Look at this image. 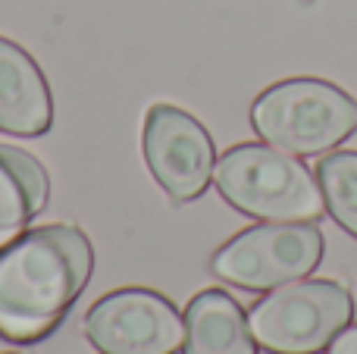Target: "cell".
Instances as JSON below:
<instances>
[{"instance_id":"6da1fadb","label":"cell","mask_w":357,"mask_h":354,"mask_svg":"<svg viewBox=\"0 0 357 354\" xmlns=\"http://www.w3.org/2000/svg\"><path fill=\"white\" fill-rule=\"evenodd\" d=\"M94 248L79 226L25 229L0 248V339L35 345L66 320L91 282Z\"/></svg>"},{"instance_id":"7a4b0ae2","label":"cell","mask_w":357,"mask_h":354,"mask_svg":"<svg viewBox=\"0 0 357 354\" xmlns=\"http://www.w3.org/2000/svg\"><path fill=\"white\" fill-rule=\"evenodd\" d=\"M213 182L226 204L264 223H317L326 213L317 176L273 144H232L216 160Z\"/></svg>"},{"instance_id":"3957f363","label":"cell","mask_w":357,"mask_h":354,"mask_svg":"<svg viewBox=\"0 0 357 354\" xmlns=\"http://www.w3.org/2000/svg\"><path fill=\"white\" fill-rule=\"evenodd\" d=\"M251 125L266 144L295 157H317L357 132V100L326 79H285L257 94Z\"/></svg>"},{"instance_id":"277c9868","label":"cell","mask_w":357,"mask_h":354,"mask_svg":"<svg viewBox=\"0 0 357 354\" xmlns=\"http://www.w3.org/2000/svg\"><path fill=\"white\" fill-rule=\"evenodd\" d=\"M354 323V295L335 279H298L248 311L254 342L270 354H320Z\"/></svg>"},{"instance_id":"5b68a950","label":"cell","mask_w":357,"mask_h":354,"mask_svg":"<svg viewBox=\"0 0 357 354\" xmlns=\"http://www.w3.org/2000/svg\"><path fill=\"white\" fill-rule=\"evenodd\" d=\"M323 248L326 242L317 223H257L210 257V273L248 292H273L314 273Z\"/></svg>"},{"instance_id":"8992f818","label":"cell","mask_w":357,"mask_h":354,"mask_svg":"<svg viewBox=\"0 0 357 354\" xmlns=\"http://www.w3.org/2000/svg\"><path fill=\"white\" fill-rule=\"evenodd\" d=\"M85 336L100 354H178L185 317L154 288H116L88 307Z\"/></svg>"},{"instance_id":"52a82bcc","label":"cell","mask_w":357,"mask_h":354,"mask_svg":"<svg viewBox=\"0 0 357 354\" xmlns=\"http://www.w3.org/2000/svg\"><path fill=\"white\" fill-rule=\"evenodd\" d=\"M142 151L151 176L169 194L185 204L207 192L216 167V148L210 132L191 113L173 104H154L144 116Z\"/></svg>"},{"instance_id":"ba28073f","label":"cell","mask_w":357,"mask_h":354,"mask_svg":"<svg viewBox=\"0 0 357 354\" xmlns=\"http://www.w3.org/2000/svg\"><path fill=\"white\" fill-rule=\"evenodd\" d=\"M54 125V94L29 50L0 35V132L38 138Z\"/></svg>"},{"instance_id":"9c48e42d","label":"cell","mask_w":357,"mask_h":354,"mask_svg":"<svg viewBox=\"0 0 357 354\" xmlns=\"http://www.w3.org/2000/svg\"><path fill=\"white\" fill-rule=\"evenodd\" d=\"M182 354H257L248 314L222 288H204L185 307Z\"/></svg>"},{"instance_id":"30bf717a","label":"cell","mask_w":357,"mask_h":354,"mask_svg":"<svg viewBox=\"0 0 357 354\" xmlns=\"http://www.w3.org/2000/svg\"><path fill=\"white\" fill-rule=\"evenodd\" d=\"M47 169L29 151L0 144V248L22 236L25 226L47 207Z\"/></svg>"},{"instance_id":"8fae6325","label":"cell","mask_w":357,"mask_h":354,"mask_svg":"<svg viewBox=\"0 0 357 354\" xmlns=\"http://www.w3.org/2000/svg\"><path fill=\"white\" fill-rule=\"evenodd\" d=\"M326 213L357 238V151H333L314 169Z\"/></svg>"},{"instance_id":"7c38bea8","label":"cell","mask_w":357,"mask_h":354,"mask_svg":"<svg viewBox=\"0 0 357 354\" xmlns=\"http://www.w3.org/2000/svg\"><path fill=\"white\" fill-rule=\"evenodd\" d=\"M323 354H357V323L345 326V330L326 345Z\"/></svg>"},{"instance_id":"4fadbf2b","label":"cell","mask_w":357,"mask_h":354,"mask_svg":"<svg viewBox=\"0 0 357 354\" xmlns=\"http://www.w3.org/2000/svg\"><path fill=\"white\" fill-rule=\"evenodd\" d=\"M6 354H19V351H6Z\"/></svg>"}]
</instances>
